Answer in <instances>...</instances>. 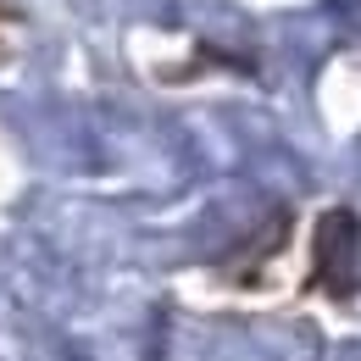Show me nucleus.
Wrapping results in <instances>:
<instances>
[{
    "label": "nucleus",
    "mask_w": 361,
    "mask_h": 361,
    "mask_svg": "<svg viewBox=\"0 0 361 361\" xmlns=\"http://www.w3.org/2000/svg\"><path fill=\"white\" fill-rule=\"evenodd\" d=\"M312 278H317V289H328L334 300H350L356 295V283H361V217L350 206H334L317 223Z\"/></svg>",
    "instance_id": "nucleus-1"
}]
</instances>
